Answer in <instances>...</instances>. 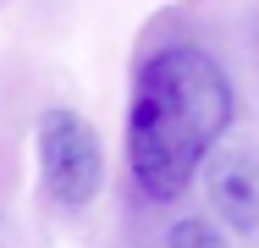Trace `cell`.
Instances as JSON below:
<instances>
[{
    "label": "cell",
    "instance_id": "3",
    "mask_svg": "<svg viewBox=\"0 0 259 248\" xmlns=\"http://www.w3.org/2000/svg\"><path fill=\"white\" fill-rule=\"evenodd\" d=\"M209 204L237 237H259V154L226 149L209 160Z\"/></svg>",
    "mask_w": 259,
    "mask_h": 248
},
{
    "label": "cell",
    "instance_id": "1",
    "mask_svg": "<svg viewBox=\"0 0 259 248\" xmlns=\"http://www.w3.org/2000/svg\"><path fill=\"white\" fill-rule=\"evenodd\" d=\"M232 77L204 45H160L127 105V166L149 204H171L232 127Z\"/></svg>",
    "mask_w": 259,
    "mask_h": 248
},
{
    "label": "cell",
    "instance_id": "2",
    "mask_svg": "<svg viewBox=\"0 0 259 248\" xmlns=\"http://www.w3.org/2000/svg\"><path fill=\"white\" fill-rule=\"evenodd\" d=\"M39 171H45V193L61 204V210H83L94 204L105 188V149L94 138V127L55 105L39 116Z\"/></svg>",
    "mask_w": 259,
    "mask_h": 248
},
{
    "label": "cell",
    "instance_id": "4",
    "mask_svg": "<svg viewBox=\"0 0 259 248\" xmlns=\"http://www.w3.org/2000/svg\"><path fill=\"white\" fill-rule=\"evenodd\" d=\"M165 248H226V237H221V226L204 221V215H182V221H171Z\"/></svg>",
    "mask_w": 259,
    "mask_h": 248
}]
</instances>
